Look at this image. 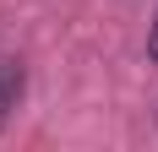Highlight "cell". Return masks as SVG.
Returning <instances> with one entry per match:
<instances>
[{
  "label": "cell",
  "instance_id": "6da1fadb",
  "mask_svg": "<svg viewBox=\"0 0 158 152\" xmlns=\"http://www.w3.org/2000/svg\"><path fill=\"white\" fill-rule=\"evenodd\" d=\"M16 103H22V65L0 60V130H6V120H11Z\"/></svg>",
  "mask_w": 158,
  "mask_h": 152
},
{
  "label": "cell",
  "instance_id": "7a4b0ae2",
  "mask_svg": "<svg viewBox=\"0 0 158 152\" xmlns=\"http://www.w3.org/2000/svg\"><path fill=\"white\" fill-rule=\"evenodd\" d=\"M147 60H158V16H153V27H147Z\"/></svg>",
  "mask_w": 158,
  "mask_h": 152
}]
</instances>
